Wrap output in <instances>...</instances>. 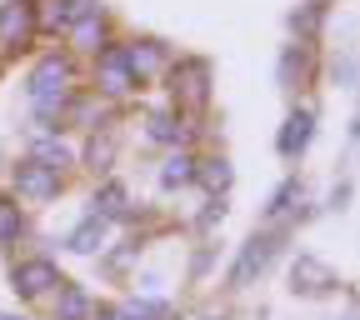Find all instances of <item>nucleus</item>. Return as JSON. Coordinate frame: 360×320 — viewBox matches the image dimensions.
I'll return each mask as SVG.
<instances>
[{
	"label": "nucleus",
	"mask_w": 360,
	"mask_h": 320,
	"mask_svg": "<svg viewBox=\"0 0 360 320\" xmlns=\"http://www.w3.org/2000/svg\"><path fill=\"white\" fill-rule=\"evenodd\" d=\"M170 96H175V105L200 110V105L210 101V65H205V60H180V65H170Z\"/></svg>",
	"instance_id": "nucleus-3"
},
{
	"label": "nucleus",
	"mask_w": 360,
	"mask_h": 320,
	"mask_svg": "<svg viewBox=\"0 0 360 320\" xmlns=\"http://www.w3.org/2000/svg\"><path fill=\"white\" fill-rule=\"evenodd\" d=\"M195 180V155L191 151H175L165 165H160V186L165 191H180V186H191Z\"/></svg>",
	"instance_id": "nucleus-11"
},
{
	"label": "nucleus",
	"mask_w": 360,
	"mask_h": 320,
	"mask_svg": "<svg viewBox=\"0 0 360 320\" xmlns=\"http://www.w3.org/2000/svg\"><path fill=\"white\" fill-rule=\"evenodd\" d=\"M35 0H6L0 6V51H25V45L35 40L40 20H35Z\"/></svg>",
	"instance_id": "nucleus-2"
},
{
	"label": "nucleus",
	"mask_w": 360,
	"mask_h": 320,
	"mask_svg": "<svg viewBox=\"0 0 360 320\" xmlns=\"http://www.w3.org/2000/svg\"><path fill=\"white\" fill-rule=\"evenodd\" d=\"M101 241H105V215H90L85 225H75V231H70V250H80V255L101 250Z\"/></svg>",
	"instance_id": "nucleus-15"
},
{
	"label": "nucleus",
	"mask_w": 360,
	"mask_h": 320,
	"mask_svg": "<svg viewBox=\"0 0 360 320\" xmlns=\"http://www.w3.org/2000/svg\"><path fill=\"white\" fill-rule=\"evenodd\" d=\"M310 135H315V115H310V110H290V120H285L281 135H276V151H281L285 160H295V155L310 146Z\"/></svg>",
	"instance_id": "nucleus-8"
},
{
	"label": "nucleus",
	"mask_w": 360,
	"mask_h": 320,
	"mask_svg": "<svg viewBox=\"0 0 360 320\" xmlns=\"http://www.w3.org/2000/svg\"><path fill=\"white\" fill-rule=\"evenodd\" d=\"M276 250H281V236H276V231H265V236H250V241H245V250H240V260L231 265V286H236V290L255 286V281L265 276V270H270Z\"/></svg>",
	"instance_id": "nucleus-1"
},
{
	"label": "nucleus",
	"mask_w": 360,
	"mask_h": 320,
	"mask_svg": "<svg viewBox=\"0 0 360 320\" xmlns=\"http://www.w3.org/2000/svg\"><path fill=\"white\" fill-rule=\"evenodd\" d=\"M146 130H150V141H160V146H186V120L180 115H170V110H160V115H150L146 120Z\"/></svg>",
	"instance_id": "nucleus-12"
},
{
	"label": "nucleus",
	"mask_w": 360,
	"mask_h": 320,
	"mask_svg": "<svg viewBox=\"0 0 360 320\" xmlns=\"http://www.w3.org/2000/svg\"><path fill=\"white\" fill-rule=\"evenodd\" d=\"M11 286H15L20 300H35V295H51V290L60 286V270H56L51 260H20L15 276H11Z\"/></svg>",
	"instance_id": "nucleus-5"
},
{
	"label": "nucleus",
	"mask_w": 360,
	"mask_h": 320,
	"mask_svg": "<svg viewBox=\"0 0 360 320\" xmlns=\"http://www.w3.org/2000/svg\"><path fill=\"white\" fill-rule=\"evenodd\" d=\"M215 220H225V205H220V200H210V205H205V215H200V225H205V231H210V225H215Z\"/></svg>",
	"instance_id": "nucleus-23"
},
{
	"label": "nucleus",
	"mask_w": 360,
	"mask_h": 320,
	"mask_svg": "<svg viewBox=\"0 0 360 320\" xmlns=\"http://www.w3.org/2000/svg\"><path fill=\"white\" fill-rule=\"evenodd\" d=\"M300 196V180H285V186L276 191V200H270V215H285L290 210V200Z\"/></svg>",
	"instance_id": "nucleus-21"
},
{
	"label": "nucleus",
	"mask_w": 360,
	"mask_h": 320,
	"mask_svg": "<svg viewBox=\"0 0 360 320\" xmlns=\"http://www.w3.org/2000/svg\"><path fill=\"white\" fill-rule=\"evenodd\" d=\"M290 281H295V290H300V295H326V290H335V286H340V281H335V270H330L326 260H315V255H300V260H295Z\"/></svg>",
	"instance_id": "nucleus-7"
},
{
	"label": "nucleus",
	"mask_w": 360,
	"mask_h": 320,
	"mask_svg": "<svg viewBox=\"0 0 360 320\" xmlns=\"http://www.w3.org/2000/svg\"><path fill=\"white\" fill-rule=\"evenodd\" d=\"M350 80H355V60L345 56V60H335V85H345V90H350Z\"/></svg>",
	"instance_id": "nucleus-22"
},
{
	"label": "nucleus",
	"mask_w": 360,
	"mask_h": 320,
	"mask_svg": "<svg viewBox=\"0 0 360 320\" xmlns=\"http://www.w3.org/2000/svg\"><path fill=\"white\" fill-rule=\"evenodd\" d=\"M120 205H125V191H120L115 180H110V186L96 196V215H120Z\"/></svg>",
	"instance_id": "nucleus-20"
},
{
	"label": "nucleus",
	"mask_w": 360,
	"mask_h": 320,
	"mask_svg": "<svg viewBox=\"0 0 360 320\" xmlns=\"http://www.w3.org/2000/svg\"><path fill=\"white\" fill-rule=\"evenodd\" d=\"M0 320H15V315H0Z\"/></svg>",
	"instance_id": "nucleus-25"
},
{
	"label": "nucleus",
	"mask_w": 360,
	"mask_h": 320,
	"mask_svg": "<svg viewBox=\"0 0 360 320\" xmlns=\"http://www.w3.org/2000/svg\"><path fill=\"white\" fill-rule=\"evenodd\" d=\"M290 25L300 30V40H315V30L326 25V0H310V6H300V11L290 15Z\"/></svg>",
	"instance_id": "nucleus-18"
},
{
	"label": "nucleus",
	"mask_w": 360,
	"mask_h": 320,
	"mask_svg": "<svg viewBox=\"0 0 360 320\" xmlns=\"http://www.w3.org/2000/svg\"><path fill=\"white\" fill-rule=\"evenodd\" d=\"M35 160H40V165H51V170H65V165H70V151L56 146V141H35Z\"/></svg>",
	"instance_id": "nucleus-19"
},
{
	"label": "nucleus",
	"mask_w": 360,
	"mask_h": 320,
	"mask_svg": "<svg viewBox=\"0 0 360 320\" xmlns=\"http://www.w3.org/2000/svg\"><path fill=\"white\" fill-rule=\"evenodd\" d=\"M85 320H120V310H96V315H85Z\"/></svg>",
	"instance_id": "nucleus-24"
},
{
	"label": "nucleus",
	"mask_w": 360,
	"mask_h": 320,
	"mask_svg": "<svg viewBox=\"0 0 360 320\" xmlns=\"http://www.w3.org/2000/svg\"><path fill=\"white\" fill-rule=\"evenodd\" d=\"M195 180H205L210 196L231 191V160H195Z\"/></svg>",
	"instance_id": "nucleus-16"
},
{
	"label": "nucleus",
	"mask_w": 360,
	"mask_h": 320,
	"mask_svg": "<svg viewBox=\"0 0 360 320\" xmlns=\"http://www.w3.org/2000/svg\"><path fill=\"white\" fill-rule=\"evenodd\" d=\"M96 75H101V96H130V90L141 85L130 75V65H125V51H101Z\"/></svg>",
	"instance_id": "nucleus-6"
},
{
	"label": "nucleus",
	"mask_w": 360,
	"mask_h": 320,
	"mask_svg": "<svg viewBox=\"0 0 360 320\" xmlns=\"http://www.w3.org/2000/svg\"><path fill=\"white\" fill-rule=\"evenodd\" d=\"M20 236H25V210H20V200L0 196V245H15Z\"/></svg>",
	"instance_id": "nucleus-13"
},
{
	"label": "nucleus",
	"mask_w": 360,
	"mask_h": 320,
	"mask_svg": "<svg viewBox=\"0 0 360 320\" xmlns=\"http://www.w3.org/2000/svg\"><path fill=\"white\" fill-rule=\"evenodd\" d=\"M56 315H60V320H85V315H90V295H85L80 286L60 281V295H56Z\"/></svg>",
	"instance_id": "nucleus-14"
},
{
	"label": "nucleus",
	"mask_w": 360,
	"mask_h": 320,
	"mask_svg": "<svg viewBox=\"0 0 360 320\" xmlns=\"http://www.w3.org/2000/svg\"><path fill=\"white\" fill-rule=\"evenodd\" d=\"M101 40H105V20H101V11H90V15L75 20V45H80V51H101Z\"/></svg>",
	"instance_id": "nucleus-17"
},
{
	"label": "nucleus",
	"mask_w": 360,
	"mask_h": 320,
	"mask_svg": "<svg viewBox=\"0 0 360 320\" xmlns=\"http://www.w3.org/2000/svg\"><path fill=\"white\" fill-rule=\"evenodd\" d=\"M0 65H6V56H0Z\"/></svg>",
	"instance_id": "nucleus-26"
},
{
	"label": "nucleus",
	"mask_w": 360,
	"mask_h": 320,
	"mask_svg": "<svg viewBox=\"0 0 360 320\" xmlns=\"http://www.w3.org/2000/svg\"><path fill=\"white\" fill-rule=\"evenodd\" d=\"M125 65H130L135 80H150V75L165 65V45H160V40H135V45H125Z\"/></svg>",
	"instance_id": "nucleus-9"
},
{
	"label": "nucleus",
	"mask_w": 360,
	"mask_h": 320,
	"mask_svg": "<svg viewBox=\"0 0 360 320\" xmlns=\"http://www.w3.org/2000/svg\"><path fill=\"white\" fill-rule=\"evenodd\" d=\"M15 191H20L25 200H51V196H60V170L40 165V160L30 155V160L15 165Z\"/></svg>",
	"instance_id": "nucleus-4"
},
{
	"label": "nucleus",
	"mask_w": 360,
	"mask_h": 320,
	"mask_svg": "<svg viewBox=\"0 0 360 320\" xmlns=\"http://www.w3.org/2000/svg\"><path fill=\"white\" fill-rule=\"evenodd\" d=\"M305 75H310V45H305V40H300V45H285V56H281V70H276V80H281L285 90H295Z\"/></svg>",
	"instance_id": "nucleus-10"
}]
</instances>
